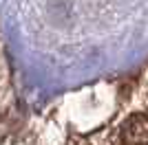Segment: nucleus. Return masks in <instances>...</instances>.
Wrapping results in <instances>:
<instances>
[{
    "label": "nucleus",
    "instance_id": "nucleus-1",
    "mask_svg": "<svg viewBox=\"0 0 148 145\" xmlns=\"http://www.w3.org/2000/svg\"><path fill=\"white\" fill-rule=\"evenodd\" d=\"M119 141L122 145H148V112H135L124 121Z\"/></svg>",
    "mask_w": 148,
    "mask_h": 145
}]
</instances>
